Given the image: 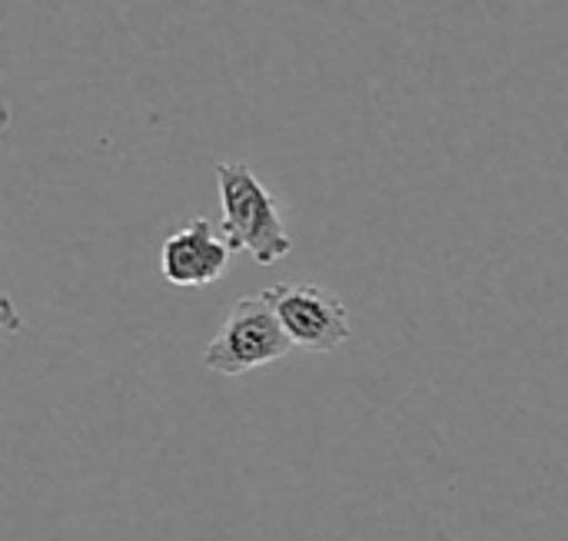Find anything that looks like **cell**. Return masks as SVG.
Returning <instances> with one entry per match:
<instances>
[{
  "mask_svg": "<svg viewBox=\"0 0 568 541\" xmlns=\"http://www.w3.org/2000/svg\"><path fill=\"white\" fill-rule=\"evenodd\" d=\"M220 190V233L230 249L250 253L260 266H273L293 253V236L280 216L276 196L243 160H220L213 166Z\"/></svg>",
  "mask_w": 568,
  "mask_h": 541,
  "instance_id": "1",
  "label": "cell"
},
{
  "mask_svg": "<svg viewBox=\"0 0 568 541\" xmlns=\"http://www.w3.org/2000/svg\"><path fill=\"white\" fill-rule=\"evenodd\" d=\"M296 349L266 296L236 299L216 336L206 343L203 366L216 376H246Z\"/></svg>",
  "mask_w": 568,
  "mask_h": 541,
  "instance_id": "2",
  "label": "cell"
},
{
  "mask_svg": "<svg viewBox=\"0 0 568 541\" xmlns=\"http://www.w3.org/2000/svg\"><path fill=\"white\" fill-rule=\"evenodd\" d=\"M266 303L280 316L290 343L306 353H333L339 349L349 333L353 319L346 303L316 283H276L266 293Z\"/></svg>",
  "mask_w": 568,
  "mask_h": 541,
  "instance_id": "3",
  "label": "cell"
},
{
  "mask_svg": "<svg viewBox=\"0 0 568 541\" xmlns=\"http://www.w3.org/2000/svg\"><path fill=\"white\" fill-rule=\"evenodd\" d=\"M230 253L233 249L223 239L220 226L196 216V220L183 223L180 229H173L163 239V246H160V276L170 286H180V289L213 286L230 269Z\"/></svg>",
  "mask_w": 568,
  "mask_h": 541,
  "instance_id": "4",
  "label": "cell"
}]
</instances>
